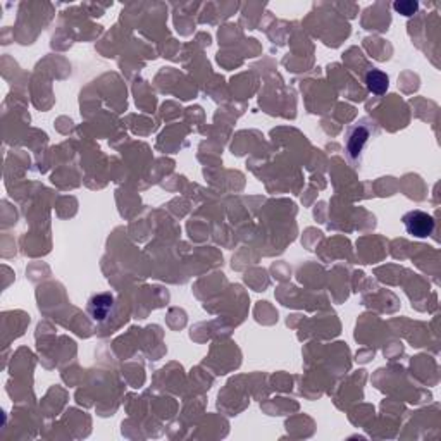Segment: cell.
Masks as SVG:
<instances>
[{
	"mask_svg": "<svg viewBox=\"0 0 441 441\" xmlns=\"http://www.w3.org/2000/svg\"><path fill=\"white\" fill-rule=\"evenodd\" d=\"M377 126L376 123L370 121V119L364 118L359 123H355L347 133V140H345V147H347V157L350 161V164L354 168H359L362 159V152H364L366 145L369 143V140L376 135Z\"/></svg>",
	"mask_w": 441,
	"mask_h": 441,
	"instance_id": "1",
	"label": "cell"
},
{
	"mask_svg": "<svg viewBox=\"0 0 441 441\" xmlns=\"http://www.w3.org/2000/svg\"><path fill=\"white\" fill-rule=\"evenodd\" d=\"M404 226L407 233L415 238H428L435 231V217L422 210H411L404 216Z\"/></svg>",
	"mask_w": 441,
	"mask_h": 441,
	"instance_id": "2",
	"label": "cell"
},
{
	"mask_svg": "<svg viewBox=\"0 0 441 441\" xmlns=\"http://www.w3.org/2000/svg\"><path fill=\"white\" fill-rule=\"evenodd\" d=\"M112 309H114V296L111 294L93 295L88 302V314L97 323H104L112 314Z\"/></svg>",
	"mask_w": 441,
	"mask_h": 441,
	"instance_id": "3",
	"label": "cell"
},
{
	"mask_svg": "<svg viewBox=\"0 0 441 441\" xmlns=\"http://www.w3.org/2000/svg\"><path fill=\"white\" fill-rule=\"evenodd\" d=\"M366 87L370 93L374 95H383L386 93L388 87H390V78L386 73L379 71V69H370L366 74Z\"/></svg>",
	"mask_w": 441,
	"mask_h": 441,
	"instance_id": "4",
	"label": "cell"
},
{
	"mask_svg": "<svg viewBox=\"0 0 441 441\" xmlns=\"http://www.w3.org/2000/svg\"><path fill=\"white\" fill-rule=\"evenodd\" d=\"M393 9L398 14H404V16H414L419 10V2H415V0H400V2L393 3Z\"/></svg>",
	"mask_w": 441,
	"mask_h": 441,
	"instance_id": "5",
	"label": "cell"
}]
</instances>
